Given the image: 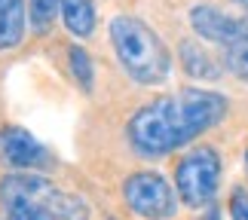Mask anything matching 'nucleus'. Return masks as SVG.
<instances>
[{
	"instance_id": "1",
	"label": "nucleus",
	"mask_w": 248,
	"mask_h": 220,
	"mask_svg": "<svg viewBox=\"0 0 248 220\" xmlns=\"http://www.w3.org/2000/svg\"><path fill=\"white\" fill-rule=\"evenodd\" d=\"M227 110L230 101L221 92L196 89V86L178 89L132 113L126 126L129 147L141 159H163L196 141L202 132L215 129L227 117Z\"/></svg>"
},
{
	"instance_id": "2",
	"label": "nucleus",
	"mask_w": 248,
	"mask_h": 220,
	"mask_svg": "<svg viewBox=\"0 0 248 220\" xmlns=\"http://www.w3.org/2000/svg\"><path fill=\"white\" fill-rule=\"evenodd\" d=\"M108 31H110L117 61L129 73V80H135L141 86H159L169 76L171 55L166 49V43L159 40V34L147 22L123 13L110 18Z\"/></svg>"
},
{
	"instance_id": "3",
	"label": "nucleus",
	"mask_w": 248,
	"mask_h": 220,
	"mask_svg": "<svg viewBox=\"0 0 248 220\" xmlns=\"http://www.w3.org/2000/svg\"><path fill=\"white\" fill-rule=\"evenodd\" d=\"M221 153L215 147H193L175 165V193L187 208L202 211L215 202L221 187Z\"/></svg>"
},
{
	"instance_id": "4",
	"label": "nucleus",
	"mask_w": 248,
	"mask_h": 220,
	"mask_svg": "<svg viewBox=\"0 0 248 220\" xmlns=\"http://www.w3.org/2000/svg\"><path fill=\"white\" fill-rule=\"evenodd\" d=\"M0 199H31L46 205L59 220H89V205L80 196L62 190L37 171H13L0 180Z\"/></svg>"
},
{
	"instance_id": "5",
	"label": "nucleus",
	"mask_w": 248,
	"mask_h": 220,
	"mask_svg": "<svg viewBox=\"0 0 248 220\" xmlns=\"http://www.w3.org/2000/svg\"><path fill=\"white\" fill-rule=\"evenodd\" d=\"M123 202L144 220H171L178 211V193L159 171H132L123 180Z\"/></svg>"
},
{
	"instance_id": "6",
	"label": "nucleus",
	"mask_w": 248,
	"mask_h": 220,
	"mask_svg": "<svg viewBox=\"0 0 248 220\" xmlns=\"http://www.w3.org/2000/svg\"><path fill=\"white\" fill-rule=\"evenodd\" d=\"M0 162H6L16 171H40L52 165V156L31 132L6 126L0 129Z\"/></svg>"
},
{
	"instance_id": "7",
	"label": "nucleus",
	"mask_w": 248,
	"mask_h": 220,
	"mask_svg": "<svg viewBox=\"0 0 248 220\" xmlns=\"http://www.w3.org/2000/svg\"><path fill=\"white\" fill-rule=\"evenodd\" d=\"M190 28H193L196 37H202L205 43H215V46H224L236 37L239 31V18L221 13L217 6H193L190 9Z\"/></svg>"
},
{
	"instance_id": "8",
	"label": "nucleus",
	"mask_w": 248,
	"mask_h": 220,
	"mask_svg": "<svg viewBox=\"0 0 248 220\" xmlns=\"http://www.w3.org/2000/svg\"><path fill=\"white\" fill-rule=\"evenodd\" d=\"M178 61H181V68H184V73L193 76V80H217V76L224 73V68L205 52V46L199 40H181Z\"/></svg>"
},
{
	"instance_id": "9",
	"label": "nucleus",
	"mask_w": 248,
	"mask_h": 220,
	"mask_svg": "<svg viewBox=\"0 0 248 220\" xmlns=\"http://www.w3.org/2000/svg\"><path fill=\"white\" fill-rule=\"evenodd\" d=\"M28 6L25 0H0V52L16 49L25 40Z\"/></svg>"
},
{
	"instance_id": "10",
	"label": "nucleus",
	"mask_w": 248,
	"mask_h": 220,
	"mask_svg": "<svg viewBox=\"0 0 248 220\" xmlns=\"http://www.w3.org/2000/svg\"><path fill=\"white\" fill-rule=\"evenodd\" d=\"M59 13H62V22L64 28L74 34V37H92L95 31V6L92 0H59Z\"/></svg>"
},
{
	"instance_id": "11",
	"label": "nucleus",
	"mask_w": 248,
	"mask_h": 220,
	"mask_svg": "<svg viewBox=\"0 0 248 220\" xmlns=\"http://www.w3.org/2000/svg\"><path fill=\"white\" fill-rule=\"evenodd\" d=\"M224 68L248 83V15L239 18V31L224 46Z\"/></svg>"
},
{
	"instance_id": "12",
	"label": "nucleus",
	"mask_w": 248,
	"mask_h": 220,
	"mask_svg": "<svg viewBox=\"0 0 248 220\" xmlns=\"http://www.w3.org/2000/svg\"><path fill=\"white\" fill-rule=\"evenodd\" d=\"M6 220H59L46 205L31 202V199H0Z\"/></svg>"
},
{
	"instance_id": "13",
	"label": "nucleus",
	"mask_w": 248,
	"mask_h": 220,
	"mask_svg": "<svg viewBox=\"0 0 248 220\" xmlns=\"http://www.w3.org/2000/svg\"><path fill=\"white\" fill-rule=\"evenodd\" d=\"M55 13H59V0H31L28 3V15H31V25L37 34H46L55 22Z\"/></svg>"
},
{
	"instance_id": "14",
	"label": "nucleus",
	"mask_w": 248,
	"mask_h": 220,
	"mask_svg": "<svg viewBox=\"0 0 248 220\" xmlns=\"http://www.w3.org/2000/svg\"><path fill=\"white\" fill-rule=\"evenodd\" d=\"M68 59H71V71H74V80L80 83V89L89 92L92 89V59H89V52L83 49V46H71L68 49Z\"/></svg>"
},
{
	"instance_id": "15",
	"label": "nucleus",
	"mask_w": 248,
	"mask_h": 220,
	"mask_svg": "<svg viewBox=\"0 0 248 220\" xmlns=\"http://www.w3.org/2000/svg\"><path fill=\"white\" fill-rule=\"evenodd\" d=\"M230 220H248V187H236L230 193Z\"/></svg>"
},
{
	"instance_id": "16",
	"label": "nucleus",
	"mask_w": 248,
	"mask_h": 220,
	"mask_svg": "<svg viewBox=\"0 0 248 220\" xmlns=\"http://www.w3.org/2000/svg\"><path fill=\"white\" fill-rule=\"evenodd\" d=\"M202 220H221V211H217V205H208V208H202Z\"/></svg>"
},
{
	"instance_id": "17",
	"label": "nucleus",
	"mask_w": 248,
	"mask_h": 220,
	"mask_svg": "<svg viewBox=\"0 0 248 220\" xmlns=\"http://www.w3.org/2000/svg\"><path fill=\"white\" fill-rule=\"evenodd\" d=\"M233 3H239V6L245 9V13H248V0H233Z\"/></svg>"
},
{
	"instance_id": "18",
	"label": "nucleus",
	"mask_w": 248,
	"mask_h": 220,
	"mask_svg": "<svg viewBox=\"0 0 248 220\" xmlns=\"http://www.w3.org/2000/svg\"><path fill=\"white\" fill-rule=\"evenodd\" d=\"M245 171H248V150H245Z\"/></svg>"
},
{
	"instance_id": "19",
	"label": "nucleus",
	"mask_w": 248,
	"mask_h": 220,
	"mask_svg": "<svg viewBox=\"0 0 248 220\" xmlns=\"http://www.w3.org/2000/svg\"><path fill=\"white\" fill-rule=\"evenodd\" d=\"M110 220H113V217H110Z\"/></svg>"
}]
</instances>
